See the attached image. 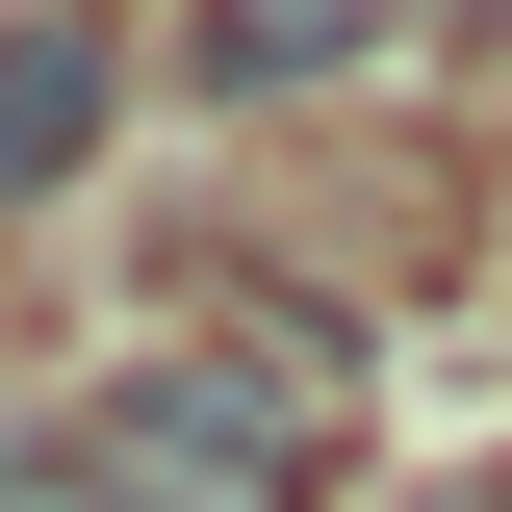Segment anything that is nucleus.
Wrapping results in <instances>:
<instances>
[{
	"label": "nucleus",
	"instance_id": "f257e3e1",
	"mask_svg": "<svg viewBox=\"0 0 512 512\" xmlns=\"http://www.w3.org/2000/svg\"><path fill=\"white\" fill-rule=\"evenodd\" d=\"M77 461H103L128 512H282V487L333 461V359L256 384L231 333H180V359H128V384H103V436H77Z\"/></svg>",
	"mask_w": 512,
	"mask_h": 512
},
{
	"label": "nucleus",
	"instance_id": "f03ea898",
	"mask_svg": "<svg viewBox=\"0 0 512 512\" xmlns=\"http://www.w3.org/2000/svg\"><path fill=\"white\" fill-rule=\"evenodd\" d=\"M77 154H103V26L26 0V26H0V205H52Z\"/></svg>",
	"mask_w": 512,
	"mask_h": 512
},
{
	"label": "nucleus",
	"instance_id": "7ed1b4c3",
	"mask_svg": "<svg viewBox=\"0 0 512 512\" xmlns=\"http://www.w3.org/2000/svg\"><path fill=\"white\" fill-rule=\"evenodd\" d=\"M359 52H384V0H205L180 26L205 103H308V77H359Z\"/></svg>",
	"mask_w": 512,
	"mask_h": 512
},
{
	"label": "nucleus",
	"instance_id": "20e7f679",
	"mask_svg": "<svg viewBox=\"0 0 512 512\" xmlns=\"http://www.w3.org/2000/svg\"><path fill=\"white\" fill-rule=\"evenodd\" d=\"M0 512H128V487H103V461H0Z\"/></svg>",
	"mask_w": 512,
	"mask_h": 512
},
{
	"label": "nucleus",
	"instance_id": "39448f33",
	"mask_svg": "<svg viewBox=\"0 0 512 512\" xmlns=\"http://www.w3.org/2000/svg\"><path fill=\"white\" fill-rule=\"evenodd\" d=\"M436 26H512V0H436Z\"/></svg>",
	"mask_w": 512,
	"mask_h": 512
},
{
	"label": "nucleus",
	"instance_id": "423d86ee",
	"mask_svg": "<svg viewBox=\"0 0 512 512\" xmlns=\"http://www.w3.org/2000/svg\"><path fill=\"white\" fill-rule=\"evenodd\" d=\"M436 512H512V487H436Z\"/></svg>",
	"mask_w": 512,
	"mask_h": 512
}]
</instances>
